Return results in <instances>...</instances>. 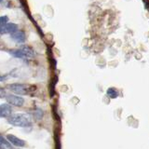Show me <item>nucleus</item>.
I'll return each mask as SVG.
<instances>
[{"label": "nucleus", "instance_id": "2", "mask_svg": "<svg viewBox=\"0 0 149 149\" xmlns=\"http://www.w3.org/2000/svg\"><path fill=\"white\" fill-rule=\"evenodd\" d=\"M9 53L14 56V57L21 59H33L36 57L35 50L28 46H22L18 49L9 50Z\"/></svg>", "mask_w": 149, "mask_h": 149}, {"label": "nucleus", "instance_id": "12", "mask_svg": "<svg viewBox=\"0 0 149 149\" xmlns=\"http://www.w3.org/2000/svg\"><path fill=\"white\" fill-rule=\"evenodd\" d=\"M58 81V78L57 77H56L55 79H54V80L52 81V82H51V84H50V91H51V93H50V95L51 96H53V94H54V87H55V85H56V82H57Z\"/></svg>", "mask_w": 149, "mask_h": 149}, {"label": "nucleus", "instance_id": "7", "mask_svg": "<svg viewBox=\"0 0 149 149\" xmlns=\"http://www.w3.org/2000/svg\"><path fill=\"white\" fill-rule=\"evenodd\" d=\"M12 114V108L9 104H0V118H8Z\"/></svg>", "mask_w": 149, "mask_h": 149}, {"label": "nucleus", "instance_id": "4", "mask_svg": "<svg viewBox=\"0 0 149 149\" xmlns=\"http://www.w3.org/2000/svg\"><path fill=\"white\" fill-rule=\"evenodd\" d=\"M8 102V104L10 105H14L17 107H21L24 104V99L21 95H14V94H7V96L5 97Z\"/></svg>", "mask_w": 149, "mask_h": 149}, {"label": "nucleus", "instance_id": "16", "mask_svg": "<svg viewBox=\"0 0 149 149\" xmlns=\"http://www.w3.org/2000/svg\"><path fill=\"white\" fill-rule=\"evenodd\" d=\"M4 2V0H0V3H3Z\"/></svg>", "mask_w": 149, "mask_h": 149}, {"label": "nucleus", "instance_id": "10", "mask_svg": "<svg viewBox=\"0 0 149 149\" xmlns=\"http://www.w3.org/2000/svg\"><path fill=\"white\" fill-rule=\"evenodd\" d=\"M107 95H108L110 98H112V99H115V98H116L118 96V92L116 91L115 88H110L107 90Z\"/></svg>", "mask_w": 149, "mask_h": 149}, {"label": "nucleus", "instance_id": "13", "mask_svg": "<svg viewBox=\"0 0 149 149\" xmlns=\"http://www.w3.org/2000/svg\"><path fill=\"white\" fill-rule=\"evenodd\" d=\"M8 22V16H1V17H0V26L6 24Z\"/></svg>", "mask_w": 149, "mask_h": 149}, {"label": "nucleus", "instance_id": "1", "mask_svg": "<svg viewBox=\"0 0 149 149\" xmlns=\"http://www.w3.org/2000/svg\"><path fill=\"white\" fill-rule=\"evenodd\" d=\"M8 122L15 127H29L31 126V119L27 115L23 114H16L10 115L8 118Z\"/></svg>", "mask_w": 149, "mask_h": 149}, {"label": "nucleus", "instance_id": "15", "mask_svg": "<svg viewBox=\"0 0 149 149\" xmlns=\"http://www.w3.org/2000/svg\"><path fill=\"white\" fill-rule=\"evenodd\" d=\"M6 78H7L6 76H3V74H0V82H2V81H4V80H6Z\"/></svg>", "mask_w": 149, "mask_h": 149}, {"label": "nucleus", "instance_id": "14", "mask_svg": "<svg viewBox=\"0 0 149 149\" xmlns=\"http://www.w3.org/2000/svg\"><path fill=\"white\" fill-rule=\"evenodd\" d=\"M7 96V92L3 88L0 87V98H5Z\"/></svg>", "mask_w": 149, "mask_h": 149}, {"label": "nucleus", "instance_id": "8", "mask_svg": "<svg viewBox=\"0 0 149 149\" xmlns=\"http://www.w3.org/2000/svg\"><path fill=\"white\" fill-rule=\"evenodd\" d=\"M7 139H8V141L9 143H12L13 146H15L22 147V146H25V142L23 141V140L18 138L16 136H14V135H12V134H8V136H7Z\"/></svg>", "mask_w": 149, "mask_h": 149}, {"label": "nucleus", "instance_id": "11", "mask_svg": "<svg viewBox=\"0 0 149 149\" xmlns=\"http://www.w3.org/2000/svg\"><path fill=\"white\" fill-rule=\"evenodd\" d=\"M35 118H37V119H41L42 118V116H43V112H42L40 109H37L35 111Z\"/></svg>", "mask_w": 149, "mask_h": 149}, {"label": "nucleus", "instance_id": "3", "mask_svg": "<svg viewBox=\"0 0 149 149\" xmlns=\"http://www.w3.org/2000/svg\"><path fill=\"white\" fill-rule=\"evenodd\" d=\"M7 88L9 91H13L14 93H16L18 95H27L32 91V86L26 85V84H9L7 86Z\"/></svg>", "mask_w": 149, "mask_h": 149}, {"label": "nucleus", "instance_id": "6", "mask_svg": "<svg viewBox=\"0 0 149 149\" xmlns=\"http://www.w3.org/2000/svg\"><path fill=\"white\" fill-rule=\"evenodd\" d=\"M10 37L14 42H16V43H19V44L24 43L25 40H26V35L23 31H18L17 30L15 32H13L10 36Z\"/></svg>", "mask_w": 149, "mask_h": 149}, {"label": "nucleus", "instance_id": "5", "mask_svg": "<svg viewBox=\"0 0 149 149\" xmlns=\"http://www.w3.org/2000/svg\"><path fill=\"white\" fill-rule=\"evenodd\" d=\"M18 30V25L12 22H7L6 24L0 26V34H12Z\"/></svg>", "mask_w": 149, "mask_h": 149}, {"label": "nucleus", "instance_id": "9", "mask_svg": "<svg viewBox=\"0 0 149 149\" xmlns=\"http://www.w3.org/2000/svg\"><path fill=\"white\" fill-rule=\"evenodd\" d=\"M11 144L10 143L8 142V139L6 140L3 136L0 135V148H3V149H6V148H11Z\"/></svg>", "mask_w": 149, "mask_h": 149}]
</instances>
